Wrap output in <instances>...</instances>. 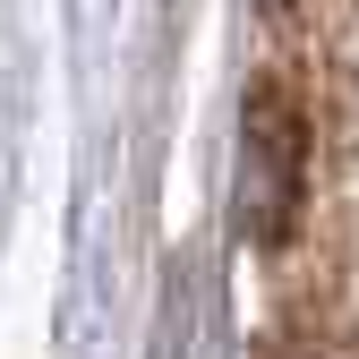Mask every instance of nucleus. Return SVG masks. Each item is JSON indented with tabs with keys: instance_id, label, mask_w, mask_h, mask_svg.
<instances>
[{
	"instance_id": "1",
	"label": "nucleus",
	"mask_w": 359,
	"mask_h": 359,
	"mask_svg": "<svg viewBox=\"0 0 359 359\" xmlns=\"http://www.w3.org/2000/svg\"><path fill=\"white\" fill-rule=\"evenodd\" d=\"M299 205V111L257 86L248 95V128H240V222L248 240H283Z\"/></svg>"
}]
</instances>
